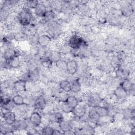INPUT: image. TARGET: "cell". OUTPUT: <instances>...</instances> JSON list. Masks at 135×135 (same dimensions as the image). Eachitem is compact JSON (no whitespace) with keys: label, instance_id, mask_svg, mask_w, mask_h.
I'll use <instances>...</instances> for the list:
<instances>
[{"label":"cell","instance_id":"24","mask_svg":"<svg viewBox=\"0 0 135 135\" xmlns=\"http://www.w3.org/2000/svg\"><path fill=\"white\" fill-rule=\"evenodd\" d=\"M60 89L63 92H69L71 91V82L68 79L61 80L59 84Z\"/></svg>","mask_w":135,"mask_h":135},{"label":"cell","instance_id":"25","mask_svg":"<svg viewBox=\"0 0 135 135\" xmlns=\"http://www.w3.org/2000/svg\"><path fill=\"white\" fill-rule=\"evenodd\" d=\"M65 101L73 109H74L79 104V99L76 96L73 95H69Z\"/></svg>","mask_w":135,"mask_h":135},{"label":"cell","instance_id":"20","mask_svg":"<svg viewBox=\"0 0 135 135\" xmlns=\"http://www.w3.org/2000/svg\"><path fill=\"white\" fill-rule=\"evenodd\" d=\"M122 117L127 120H133L134 118L135 112L134 109L127 108L123 109L122 111Z\"/></svg>","mask_w":135,"mask_h":135},{"label":"cell","instance_id":"21","mask_svg":"<svg viewBox=\"0 0 135 135\" xmlns=\"http://www.w3.org/2000/svg\"><path fill=\"white\" fill-rule=\"evenodd\" d=\"M82 88V84L79 79H75L71 82V91L73 93L79 92Z\"/></svg>","mask_w":135,"mask_h":135},{"label":"cell","instance_id":"18","mask_svg":"<svg viewBox=\"0 0 135 135\" xmlns=\"http://www.w3.org/2000/svg\"><path fill=\"white\" fill-rule=\"evenodd\" d=\"M55 13L53 10H47L44 16L42 17V20L40 21H42L41 22L42 23L46 24L53 21L55 18Z\"/></svg>","mask_w":135,"mask_h":135},{"label":"cell","instance_id":"9","mask_svg":"<svg viewBox=\"0 0 135 135\" xmlns=\"http://www.w3.org/2000/svg\"><path fill=\"white\" fill-rule=\"evenodd\" d=\"M79 64L76 60L72 59L67 62V73L71 75H74L78 70Z\"/></svg>","mask_w":135,"mask_h":135},{"label":"cell","instance_id":"15","mask_svg":"<svg viewBox=\"0 0 135 135\" xmlns=\"http://www.w3.org/2000/svg\"><path fill=\"white\" fill-rule=\"evenodd\" d=\"M47 11V7L43 3H38L34 9V13L36 16L42 18Z\"/></svg>","mask_w":135,"mask_h":135},{"label":"cell","instance_id":"8","mask_svg":"<svg viewBox=\"0 0 135 135\" xmlns=\"http://www.w3.org/2000/svg\"><path fill=\"white\" fill-rule=\"evenodd\" d=\"M52 38L46 34H42L38 35L37 38V44L42 48L46 47L51 42Z\"/></svg>","mask_w":135,"mask_h":135},{"label":"cell","instance_id":"5","mask_svg":"<svg viewBox=\"0 0 135 135\" xmlns=\"http://www.w3.org/2000/svg\"><path fill=\"white\" fill-rule=\"evenodd\" d=\"M29 122L35 128L38 127L42 123V117L37 111L32 112L29 117Z\"/></svg>","mask_w":135,"mask_h":135},{"label":"cell","instance_id":"29","mask_svg":"<svg viewBox=\"0 0 135 135\" xmlns=\"http://www.w3.org/2000/svg\"><path fill=\"white\" fill-rule=\"evenodd\" d=\"M54 128L51 126V125H46L43 127L40 130V133L42 134H45V135H53V131H54Z\"/></svg>","mask_w":135,"mask_h":135},{"label":"cell","instance_id":"19","mask_svg":"<svg viewBox=\"0 0 135 135\" xmlns=\"http://www.w3.org/2000/svg\"><path fill=\"white\" fill-rule=\"evenodd\" d=\"M94 108L96 113L100 118L109 115V108L108 107L101 105Z\"/></svg>","mask_w":135,"mask_h":135},{"label":"cell","instance_id":"16","mask_svg":"<svg viewBox=\"0 0 135 135\" xmlns=\"http://www.w3.org/2000/svg\"><path fill=\"white\" fill-rule=\"evenodd\" d=\"M16 55H19L18 54L17 51H16V50H15L13 47H8L5 50L3 53V57L4 60L7 61L11 59V58L15 56Z\"/></svg>","mask_w":135,"mask_h":135},{"label":"cell","instance_id":"33","mask_svg":"<svg viewBox=\"0 0 135 135\" xmlns=\"http://www.w3.org/2000/svg\"><path fill=\"white\" fill-rule=\"evenodd\" d=\"M130 134H132V135H134L135 134V128H134V126H132V128H131V130H130Z\"/></svg>","mask_w":135,"mask_h":135},{"label":"cell","instance_id":"3","mask_svg":"<svg viewBox=\"0 0 135 135\" xmlns=\"http://www.w3.org/2000/svg\"><path fill=\"white\" fill-rule=\"evenodd\" d=\"M103 100L97 92H91L87 97L86 104L89 107H95L101 105Z\"/></svg>","mask_w":135,"mask_h":135},{"label":"cell","instance_id":"22","mask_svg":"<svg viewBox=\"0 0 135 135\" xmlns=\"http://www.w3.org/2000/svg\"><path fill=\"white\" fill-rule=\"evenodd\" d=\"M59 128L60 129L61 131L63 132V134L71 130H72V126L71 125V123L70 122V121H67L65 120H63L62 121H61L59 124Z\"/></svg>","mask_w":135,"mask_h":135},{"label":"cell","instance_id":"13","mask_svg":"<svg viewBox=\"0 0 135 135\" xmlns=\"http://www.w3.org/2000/svg\"><path fill=\"white\" fill-rule=\"evenodd\" d=\"M86 113V109L85 105L78 104L74 109H73L72 113H73L74 118L80 119L83 115Z\"/></svg>","mask_w":135,"mask_h":135},{"label":"cell","instance_id":"2","mask_svg":"<svg viewBox=\"0 0 135 135\" xmlns=\"http://www.w3.org/2000/svg\"><path fill=\"white\" fill-rule=\"evenodd\" d=\"M68 46L73 50H79L84 45V40L77 34H72L68 41Z\"/></svg>","mask_w":135,"mask_h":135},{"label":"cell","instance_id":"4","mask_svg":"<svg viewBox=\"0 0 135 135\" xmlns=\"http://www.w3.org/2000/svg\"><path fill=\"white\" fill-rule=\"evenodd\" d=\"M47 105V101L43 95H38L34 101V108L38 111H43Z\"/></svg>","mask_w":135,"mask_h":135},{"label":"cell","instance_id":"14","mask_svg":"<svg viewBox=\"0 0 135 135\" xmlns=\"http://www.w3.org/2000/svg\"><path fill=\"white\" fill-rule=\"evenodd\" d=\"M119 85L128 93L134 90V83L128 78L123 79Z\"/></svg>","mask_w":135,"mask_h":135},{"label":"cell","instance_id":"32","mask_svg":"<svg viewBox=\"0 0 135 135\" xmlns=\"http://www.w3.org/2000/svg\"><path fill=\"white\" fill-rule=\"evenodd\" d=\"M116 75L119 79H121L123 80L126 78L124 77V76L126 75L125 71H124V70H123L122 69H119L116 72Z\"/></svg>","mask_w":135,"mask_h":135},{"label":"cell","instance_id":"28","mask_svg":"<svg viewBox=\"0 0 135 135\" xmlns=\"http://www.w3.org/2000/svg\"><path fill=\"white\" fill-rule=\"evenodd\" d=\"M53 62L50 57H43L41 59V64L42 67L46 69H50L52 67Z\"/></svg>","mask_w":135,"mask_h":135},{"label":"cell","instance_id":"7","mask_svg":"<svg viewBox=\"0 0 135 135\" xmlns=\"http://www.w3.org/2000/svg\"><path fill=\"white\" fill-rule=\"evenodd\" d=\"M27 81L21 79L15 81L13 83V89L16 92H26Z\"/></svg>","mask_w":135,"mask_h":135},{"label":"cell","instance_id":"17","mask_svg":"<svg viewBox=\"0 0 135 135\" xmlns=\"http://www.w3.org/2000/svg\"><path fill=\"white\" fill-rule=\"evenodd\" d=\"M10 69H17L21 66V61L20 59L19 55H16L15 56L11 58V59L6 61Z\"/></svg>","mask_w":135,"mask_h":135},{"label":"cell","instance_id":"23","mask_svg":"<svg viewBox=\"0 0 135 135\" xmlns=\"http://www.w3.org/2000/svg\"><path fill=\"white\" fill-rule=\"evenodd\" d=\"M55 65L56 68L60 72H67V61L61 58L55 62Z\"/></svg>","mask_w":135,"mask_h":135},{"label":"cell","instance_id":"10","mask_svg":"<svg viewBox=\"0 0 135 135\" xmlns=\"http://www.w3.org/2000/svg\"><path fill=\"white\" fill-rule=\"evenodd\" d=\"M4 122L9 126H12L16 121V114L15 112L8 111L4 114H2Z\"/></svg>","mask_w":135,"mask_h":135},{"label":"cell","instance_id":"11","mask_svg":"<svg viewBox=\"0 0 135 135\" xmlns=\"http://www.w3.org/2000/svg\"><path fill=\"white\" fill-rule=\"evenodd\" d=\"M14 131L26 130L28 127V123L25 119L17 120L12 126Z\"/></svg>","mask_w":135,"mask_h":135},{"label":"cell","instance_id":"12","mask_svg":"<svg viewBox=\"0 0 135 135\" xmlns=\"http://www.w3.org/2000/svg\"><path fill=\"white\" fill-rule=\"evenodd\" d=\"M113 94L117 100H124L127 98L128 92L119 85L113 91Z\"/></svg>","mask_w":135,"mask_h":135},{"label":"cell","instance_id":"6","mask_svg":"<svg viewBox=\"0 0 135 135\" xmlns=\"http://www.w3.org/2000/svg\"><path fill=\"white\" fill-rule=\"evenodd\" d=\"M48 122L51 124H59L61 121L64 120L63 114L59 111L50 112L48 114Z\"/></svg>","mask_w":135,"mask_h":135},{"label":"cell","instance_id":"1","mask_svg":"<svg viewBox=\"0 0 135 135\" xmlns=\"http://www.w3.org/2000/svg\"><path fill=\"white\" fill-rule=\"evenodd\" d=\"M33 16L30 9L23 7L18 13L17 18L19 24L23 27H26L32 23Z\"/></svg>","mask_w":135,"mask_h":135},{"label":"cell","instance_id":"31","mask_svg":"<svg viewBox=\"0 0 135 135\" xmlns=\"http://www.w3.org/2000/svg\"><path fill=\"white\" fill-rule=\"evenodd\" d=\"M38 3H39L38 1H35V0L27 1L25 2V7H26L30 9H34Z\"/></svg>","mask_w":135,"mask_h":135},{"label":"cell","instance_id":"30","mask_svg":"<svg viewBox=\"0 0 135 135\" xmlns=\"http://www.w3.org/2000/svg\"><path fill=\"white\" fill-rule=\"evenodd\" d=\"M50 57L52 60L53 62H55L57 61H58L61 59L60 52L59 51H57L51 52L50 54Z\"/></svg>","mask_w":135,"mask_h":135},{"label":"cell","instance_id":"27","mask_svg":"<svg viewBox=\"0 0 135 135\" xmlns=\"http://www.w3.org/2000/svg\"><path fill=\"white\" fill-rule=\"evenodd\" d=\"M60 109L64 113L66 114H69L72 112L73 109L69 105V104L65 101L60 102Z\"/></svg>","mask_w":135,"mask_h":135},{"label":"cell","instance_id":"26","mask_svg":"<svg viewBox=\"0 0 135 135\" xmlns=\"http://www.w3.org/2000/svg\"><path fill=\"white\" fill-rule=\"evenodd\" d=\"M12 101L16 106H21L27 104L25 101V98L21 94H15L12 98Z\"/></svg>","mask_w":135,"mask_h":135}]
</instances>
